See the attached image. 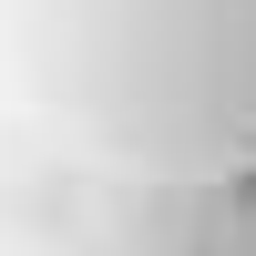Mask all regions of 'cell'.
<instances>
[{"label":"cell","instance_id":"obj_1","mask_svg":"<svg viewBox=\"0 0 256 256\" xmlns=\"http://www.w3.org/2000/svg\"><path fill=\"white\" fill-rule=\"evenodd\" d=\"M0 113L92 184H246L256 0H0Z\"/></svg>","mask_w":256,"mask_h":256}]
</instances>
